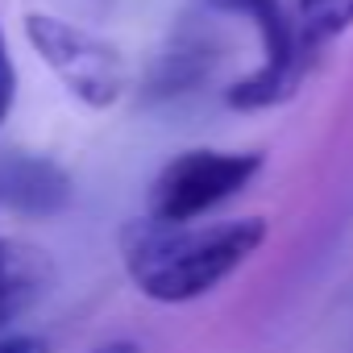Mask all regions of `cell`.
I'll use <instances>...</instances> for the list:
<instances>
[{"label":"cell","mask_w":353,"mask_h":353,"mask_svg":"<svg viewBox=\"0 0 353 353\" xmlns=\"http://www.w3.org/2000/svg\"><path fill=\"white\" fill-rule=\"evenodd\" d=\"M0 353H50V345H46L42 336L13 332V336H0Z\"/></svg>","instance_id":"30bf717a"},{"label":"cell","mask_w":353,"mask_h":353,"mask_svg":"<svg viewBox=\"0 0 353 353\" xmlns=\"http://www.w3.org/2000/svg\"><path fill=\"white\" fill-rule=\"evenodd\" d=\"M208 9L245 17L262 38V67L237 79L225 92V104L237 112H262V108L287 104L312 71V59L299 46L295 17L287 13V5L283 0H208Z\"/></svg>","instance_id":"7a4b0ae2"},{"label":"cell","mask_w":353,"mask_h":353,"mask_svg":"<svg viewBox=\"0 0 353 353\" xmlns=\"http://www.w3.org/2000/svg\"><path fill=\"white\" fill-rule=\"evenodd\" d=\"M262 170L254 150H183L174 154L150 183V216L166 225H192L204 212L233 200Z\"/></svg>","instance_id":"3957f363"},{"label":"cell","mask_w":353,"mask_h":353,"mask_svg":"<svg viewBox=\"0 0 353 353\" xmlns=\"http://www.w3.org/2000/svg\"><path fill=\"white\" fill-rule=\"evenodd\" d=\"M216 67V42L204 30H183L166 42L145 75V100H174L196 92Z\"/></svg>","instance_id":"8992f818"},{"label":"cell","mask_w":353,"mask_h":353,"mask_svg":"<svg viewBox=\"0 0 353 353\" xmlns=\"http://www.w3.org/2000/svg\"><path fill=\"white\" fill-rule=\"evenodd\" d=\"M262 216L216 221V225H166L133 221L121 237L125 270L133 287L154 303H192L233 279L266 241Z\"/></svg>","instance_id":"6da1fadb"},{"label":"cell","mask_w":353,"mask_h":353,"mask_svg":"<svg viewBox=\"0 0 353 353\" xmlns=\"http://www.w3.org/2000/svg\"><path fill=\"white\" fill-rule=\"evenodd\" d=\"M26 38L34 54L59 75V83L88 108H108L125 92V59L112 42H104L92 30H79L63 17L50 13H30L26 17Z\"/></svg>","instance_id":"277c9868"},{"label":"cell","mask_w":353,"mask_h":353,"mask_svg":"<svg viewBox=\"0 0 353 353\" xmlns=\"http://www.w3.org/2000/svg\"><path fill=\"white\" fill-rule=\"evenodd\" d=\"M71 204V174L46 154H9L0 158V208L17 216H59Z\"/></svg>","instance_id":"5b68a950"},{"label":"cell","mask_w":353,"mask_h":353,"mask_svg":"<svg viewBox=\"0 0 353 353\" xmlns=\"http://www.w3.org/2000/svg\"><path fill=\"white\" fill-rule=\"evenodd\" d=\"M13 100H17V67H13V54H9L5 26H0V125L9 121V112H13Z\"/></svg>","instance_id":"9c48e42d"},{"label":"cell","mask_w":353,"mask_h":353,"mask_svg":"<svg viewBox=\"0 0 353 353\" xmlns=\"http://www.w3.org/2000/svg\"><path fill=\"white\" fill-rule=\"evenodd\" d=\"M92 353H141L133 341H108V345H100V349H92Z\"/></svg>","instance_id":"8fae6325"},{"label":"cell","mask_w":353,"mask_h":353,"mask_svg":"<svg viewBox=\"0 0 353 353\" xmlns=\"http://www.w3.org/2000/svg\"><path fill=\"white\" fill-rule=\"evenodd\" d=\"M295 34L303 54L316 63L320 50L353 26V0H295Z\"/></svg>","instance_id":"ba28073f"},{"label":"cell","mask_w":353,"mask_h":353,"mask_svg":"<svg viewBox=\"0 0 353 353\" xmlns=\"http://www.w3.org/2000/svg\"><path fill=\"white\" fill-rule=\"evenodd\" d=\"M46 262L38 250L0 237V328H9L42 291Z\"/></svg>","instance_id":"52a82bcc"}]
</instances>
